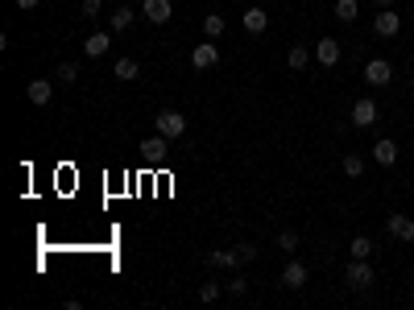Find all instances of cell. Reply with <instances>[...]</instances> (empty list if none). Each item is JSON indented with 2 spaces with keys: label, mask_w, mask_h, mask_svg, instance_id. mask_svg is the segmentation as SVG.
<instances>
[{
  "label": "cell",
  "mask_w": 414,
  "mask_h": 310,
  "mask_svg": "<svg viewBox=\"0 0 414 310\" xmlns=\"http://www.w3.org/2000/svg\"><path fill=\"white\" fill-rule=\"evenodd\" d=\"M220 62V46H216V37H207V41H199L195 50H191V66L195 70H211Z\"/></svg>",
  "instance_id": "obj_2"
},
{
  "label": "cell",
  "mask_w": 414,
  "mask_h": 310,
  "mask_svg": "<svg viewBox=\"0 0 414 310\" xmlns=\"http://www.w3.org/2000/svg\"><path fill=\"white\" fill-rule=\"evenodd\" d=\"M411 87H414V75H411Z\"/></svg>",
  "instance_id": "obj_32"
},
{
  "label": "cell",
  "mask_w": 414,
  "mask_h": 310,
  "mask_svg": "<svg viewBox=\"0 0 414 310\" xmlns=\"http://www.w3.org/2000/svg\"><path fill=\"white\" fill-rule=\"evenodd\" d=\"M390 79H394V62L390 58H369L365 62V83L369 87H386Z\"/></svg>",
  "instance_id": "obj_3"
},
{
  "label": "cell",
  "mask_w": 414,
  "mask_h": 310,
  "mask_svg": "<svg viewBox=\"0 0 414 310\" xmlns=\"http://www.w3.org/2000/svg\"><path fill=\"white\" fill-rule=\"evenodd\" d=\"M278 249H282L286 257H294V253H299V236H294V232H282V236H278Z\"/></svg>",
  "instance_id": "obj_25"
},
{
  "label": "cell",
  "mask_w": 414,
  "mask_h": 310,
  "mask_svg": "<svg viewBox=\"0 0 414 310\" xmlns=\"http://www.w3.org/2000/svg\"><path fill=\"white\" fill-rule=\"evenodd\" d=\"M236 253H241V265L257 261V244H236Z\"/></svg>",
  "instance_id": "obj_28"
},
{
  "label": "cell",
  "mask_w": 414,
  "mask_h": 310,
  "mask_svg": "<svg viewBox=\"0 0 414 310\" xmlns=\"http://www.w3.org/2000/svg\"><path fill=\"white\" fill-rule=\"evenodd\" d=\"M50 95H54V79H33V83L25 87V99H29V104H37V108H46V104H50Z\"/></svg>",
  "instance_id": "obj_11"
},
{
  "label": "cell",
  "mask_w": 414,
  "mask_h": 310,
  "mask_svg": "<svg viewBox=\"0 0 414 310\" xmlns=\"http://www.w3.org/2000/svg\"><path fill=\"white\" fill-rule=\"evenodd\" d=\"M41 0H17V8H37Z\"/></svg>",
  "instance_id": "obj_30"
},
{
  "label": "cell",
  "mask_w": 414,
  "mask_h": 310,
  "mask_svg": "<svg viewBox=\"0 0 414 310\" xmlns=\"http://www.w3.org/2000/svg\"><path fill=\"white\" fill-rule=\"evenodd\" d=\"M141 17H145L149 25H166V21L174 17V4H170V0H145V4H141Z\"/></svg>",
  "instance_id": "obj_9"
},
{
  "label": "cell",
  "mask_w": 414,
  "mask_h": 310,
  "mask_svg": "<svg viewBox=\"0 0 414 310\" xmlns=\"http://www.w3.org/2000/svg\"><path fill=\"white\" fill-rule=\"evenodd\" d=\"M62 87H70V83H79V66L75 62H58V75H54Z\"/></svg>",
  "instance_id": "obj_23"
},
{
  "label": "cell",
  "mask_w": 414,
  "mask_h": 310,
  "mask_svg": "<svg viewBox=\"0 0 414 310\" xmlns=\"http://www.w3.org/2000/svg\"><path fill=\"white\" fill-rule=\"evenodd\" d=\"M100 8H104V0H83V8H79V12H83L87 21H95V17H100Z\"/></svg>",
  "instance_id": "obj_27"
},
{
  "label": "cell",
  "mask_w": 414,
  "mask_h": 310,
  "mask_svg": "<svg viewBox=\"0 0 414 310\" xmlns=\"http://www.w3.org/2000/svg\"><path fill=\"white\" fill-rule=\"evenodd\" d=\"M220 298V282H203V290H199V302H216Z\"/></svg>",
  "instance_id": "obj_26"
},
{
  "label": "cell",
  "mask_w": 414,
  "mask_h": 310,
  "mask_svg": "<svg viewBox=\"0 0 414 310\" xmlns=\"http://www.w3.org/2000/svg\"><path fill=\"white\" fill-rule=\"evenodd\" d=\"M348 253H352L357 261H369V257H373V240H369V236H352V244H348Z\"/></svg>",
  "instance_id": "obj_21"
},
{
  "label": "cell",
  "mask_w": 414,
  "mask_h": 310,
  "mask_svg": "<svg viewBox=\"0 0 414 310\" xmlns=\"http://www.w3.org/2000/svg\"><path fill=\"white\" fill-rule=\"evenodd\" d=\"M228 290H232V294H245V290H249V282H245V278H232V282H228Z\"/></svg>",
  "instance_id": "obj_29"
},
{
  "label": "cell",
  "mask_w": 414,
  "mask_h": 310,
  "mask_svg": "<svg viewBox=\"0 0 414 310\" xmlns=\"http://www.w3.org/2000/svg\"><path fill=\"white\" fill-rule=\"evenodd\" d=\"M133 17H137V12H133V8H129V4H120V8H116V12H112V33H124V29H129V25H133Z\"/></svg>",
  "instance_id": "obj_20"
},
{
  "label": "cell",
  "mask_w": 414,
  "mask_h": 310,
  "mask_svg": "<svg viewBox=\"0 0 414 310\" xmlns=\"http://www.w3.org/2000/svg\"><path fill=\"white\" fill-rule=\"evenodd\" d=\"M386 232H390L394 240L411 244V240H414V220H411V215H402V211H394V215L386 220Z\"/></svg>",
  "instance_id": "obj_8"
},
{
  "label": "cell",
  "mask_w": 414,
  "mask_h": 310,
  "mask_svg": "<svg viewBox=\"0 0 414 310\" xmlns=\"http://www.w3.org/2000/svg\"><path fill=\"white\" fill-rule=\"evenodd\" d=\"M108 46H112V33H91V37L83 41V54H87V58H104Z\"/></svg>",
  "instance_id": "obj_15"
},
{
  "label": "cell",
  "mask_w": 414,
  "mask_h": 310,
  "mask_svg": "<svg viewBox=\"0 0 414 310\" xmlns=\"http://www.w3.org/2000/svg\"><path fill=\"white\" fill-rule=\"evenodd\" d=\"M394 4H398V0H377V8H394Z\"/></svg>",
  "instance_id": "obj_31"
},
{
  "label": "cell",
  "mask_w": 414,
  "mask_h": 310,
  "mask_svg": "<svg viewBox=\"0 0 414 310\" xmlns=\"http://www.w3.org/2000/svg\"><path fill=\"white\" fill-rule=\"evenodd\" d=\"M340 58H344V46L336 37H319L315 41V62L319 66H340Z\"/></svg>",
  "instance_id": "obj_4"
},
{
  "label": "cell",
  "mask_w": 414,
  "mask_h": 310,
  "mask_svg": "<svg viewBox=\"0 0 414 310\" xmlns=\"http://www.w3.org/2000/svg\"><path fill=\"white\" fill-rule=\"evenodd\" d=\"M307 278H311V273H307V265L290 257V261H286V269H282V286H286V290H303V286H307Z\"/></svg>",
  "instance_id": "obj_10"
},
{
  "label": "cell",
  "mask_w": 414,
  "mask_h": 310,
  "mask_svg": "<svg viewBox=\"0 0 414 310\" xmlns=\"http://www.w3.org/2000/svg\"><path fill=\"white\" fill-rule=\"evenodd\" d=\"M311 58H315V50H307V46H290V50H286V66H290V70H307Z\"/></svg>",
  "instance_id": "obj_16"
},
{
  "label": "cell",
  "mask_w": 414,
  "mask_h": 310,
  "mask_svg": "<svg viewBox=\"0 0 414 310\" xmlns=\"http://www.w3.org/2000/svg\"><path fill=\"white\" fill-rule=\"evenodd\" d=\"M344 174H348V178H361V174H365V157H361V153H344Z\"/></svg>",
  "instance_id": "obj_24"
},
{
  "label": "cell",
  "mask_w": 414,
  "mask_h": 310,
  "mask_svg": "<svg viewBox=\"0 0 414 310\" xmlns=\"http://www.w3.org/2000/svg\"><path fill=\"white\" fill-rule=\"evenodd\" d=\"M377 116H382V108H377V99H369V95H361V99L352 104V124H357V128H369V124H377Z\"/></svg>",
  "instance_id": "obj_5"
},
{
  "label": "cell",
  "mask_w": 414,
  "mask_h": 310,
  "mask_svg": "<svg viewBox=\"0 0 414 310\" xmlns=\"http://www.w3.org/2000/svg\"><path fill=\"white\" fill-rule=\"evenodd\" d=\"M166 153H170V137L158 133V137H145V141H141V157H145V162H162Z\"/></svg>",
  "instance_id": "obj_12"
},
{
  "label": "cell",
  "mask_w": 414,
  "mask_h": 310,
  "mask_svg": "<svg viewBox=\"0 0 414 310\" xmlns=\"http://www.w3.org/2000/svg\"><path fill=\"white\" fill-rule=\"evenodd\" d=\"M373 162H377V166H394V162H398V141H390V137L373 141Z\"/></svg>",
  "instance_id": "obj_13"
},
{
  "label": "cell",
  "mask_w": 414,
  "mask_h": 310,
  "mask_svg": "<svg viewBox=\"0 0 414 310\" xmlns=\"http://www.w3.org/2000/svg\"><path fill=\"white\" fill-rule=\"evenodd\" d=\"M373 33H377V37H398V33H402V17H398L394 8H382V12L373 17Z\"/></svg>",
  "instance_id": "obj_6"
},
{
  "label": "cell",
  "mask_w": 414,
  "mask_h": 310,
  "mask_svg": "<svg viewBox=\"0 0 414 310\" xmlns=\"http://www.w3.org/2000/svg\"><path fill=\"white\" fill-rule=\"evenodd\" d=\"M153 124H158V133H162V137H170V141H178V137L187 133V116H182V112H170V108H166V112H158V116H153Z\"/></svg>",
  "instance_id": "obj_1"
},
{
  "label": "cell",
  "mask_w": 414,
  "mask_h": 310,
  "mask_svg": "<svg viewBox=\"0 0 414 310\" xmlns=\"http://www.w3.org/2000/svg\"><path fill=\"white\" fill-rule=\"evenodd\" d=\"M241 25H245L249 33H265V25H270V12H265V8H245Z\"/></svg>",
  "instance_id": "obj_14"
},
{
  "label": "cell",
  "mask_w": 414,
  "mask_h": 310,
  "mask_svg": "<svg viewBox=\"0 0 414 310\" xmlns=\"http://www.w3.org/2000/svg\"><path fill=\"white\" fill-rule=\"evenodd\" d=\"M344 278H348V286H352V290H369L377 273H373V265H369V261H357V257H352V265H348V273H344Z\"/></svg>",
  "instance_id": "obj_7"
},
{
  "label": "cell",
  "mask_w": 414,
  "mask_h": 310,
  "mask_svg": "<svg viewBox=\"0 0 414 310\" xmlns=\"http://www.w3.org/2000/svg\"><path fill=\"white\" fill-rule=\"evenodd\" d=\"M357 12H361L357 0H336V21L340 25H357Z\"/></svg>",
  "instance_id": "obj_19"
},
{
  "label": "cell",
  "mask_w": 414,
  "mask_h": 310,
  "mask_svg": "<svg viewBox=\"0 0 414 310\" xmlns=\"http://www.w3.org/2000/svg\"><path fill=\"white\" fill-rule=\"evenodd\" d=\"M207 265H216V269H236V265H241V253H236V249H216V253H207Z\"/></svg>",
  "instance_id": "obj_17"
},
{
  "label": "cell",
  "mask_w": 414,
  "mask_h": 310,
  "mask_svg": "<svg viewBox=\"0 0 414 310\" xmlns=\"http://www.w3.org/2000/svg\"><path fill=\"white\" fill-rule=\"evenodd\" d=\"M203 33H207V37H224V17H220V12H207V17H203Z\"/></svg>",
  "instance_id": "obj_22"
},
{
  "label": "cell",
  "mask_w": 414,
  "mask_h": 310,
  "mask_svg": "<svg viewBox=\"0 0 414 310\" xmlns=\"http://www.w3.org/2000/svg\"><path fill=\"white\" fill-rule=\"evenodd\" d=\"M112 75H116L120 83H133V79L141 75V66H137V58H116V66H112Z\"/></svg>",
  "instance_id": "obj_18"
}]
</instances>
